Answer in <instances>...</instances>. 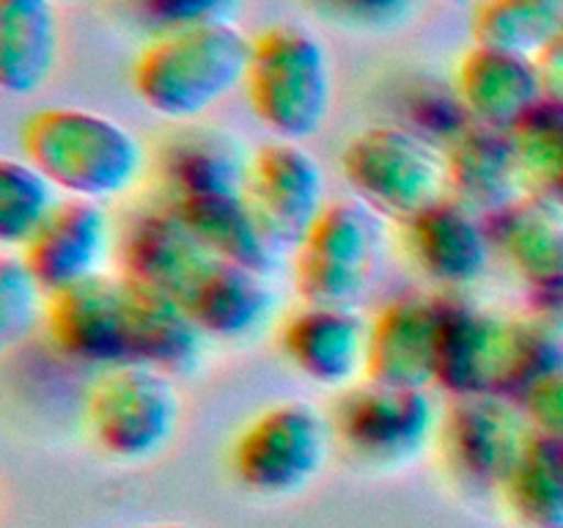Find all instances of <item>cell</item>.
Returning a JSON list of instances; mask_svg holds the SVG:
<instances>
[{"label":"cell","mask_w":563,"mask_h":528,"mask_svg":"<svg viewBox=\"0 0 563 528\" xmlns=\"http://www.w3.org/2000/svg\"><path fill=\"white\" fill-rule=\"evenodd\" d=\"M22 157L60 193L108 201L132 190L146 168V152L132 130L88 108H42L20 130Z\"/></svg>","instance_id":"cell-1"},{"label":"cell","mask_w":563,"mask_h":528,"mask_svg":"<svg viewBox=\"0 0 563 528\" xmlns=\"http://www.w3.org/2000/svg\"><path fill=\"white\" fill-rule=\"evenodd\" d=\"M251 53L234 22L157 33L132 64V88L152 113L187 124L245 86Z\"/></svg>","instance_id":"cell-2"},{"label":"cell","mask_w":563,"mask_h":528,"mask_svg":"<svg viewBox=\"0 0 563 528\" xmlns=\"http://www.w3.org/2000/svg\"><path fill=\"white\" fill-rule=\"evenodd\" d=\"M253 116L275 141L317 135L333 105V69L324 44L297 25H275L253 38L245 77Z\"/></svg>","instance_id":"cell-3"},{"label":"cell","mask_w":563,"mask_h":528,"mask_svg":"<svg viewBox=\"0 0 563 528\" xmlns=\"http://www.w3.org/2000/svg\"><path fill=\"white\" fill-rule=\"evenodd\" d=\"M181 424V396L170 374L143 363L99 372L86 394V427L110 460L148 462L163 454Z\"/></svg>","instance_id":"cell-4"},{"label":"cell","mask_w":563,"mask_h":528,"mask_svg":"<svg viewBox=\"0 0 563 528\" xmlns=\"http://www.w3.org/2000/svg\"><path fill=\"white\" fill-rule=\"evenodd\" d=\"M333 424L308 402H278L242 427L229 465L236 484L258 498L302 493L328 465Z\"/></svg>","instance_id":"cell-5"},{"label":"cell","mask_w":563,"mask_h":528,"mask_svg":"<svg viewBox=\"0 0 563 528\" xmlns=\"http://www.w3.org/2000/svg\"><path fill=\"white\" fill-rule=\"evenodd\" d=\"M341 174L357 201L396 223L445 196L443 152L410 127L377 124L357 132L341 152Z\"/></svg>","instance_id":"cell-6"},{"label":"cell","mask_w":563,"mask_h":528,"mask_svg":"<svg viewBox=\"0 0 563 528\" xmlns=\"http://www.w3.org/2000/svg\"><path fill=\"white\" fill-rule=\"evenodd\" d=\"M330 424L335 446L355 465L399 471L432 443L440 418L427 391L363 380L341 391Z\"/></svg>","instance_id":"cell-7"},{"label":"cell","mask_w":563,"mask_h":528,"mask_svg":"<svg viewBox=\"0 0 563 528\" xmlns=\"http://www.w3.org/2000/svg\"><path fill=\"white\" fill-rule=\"evenodd\" d=\"M379 215L357 198L324 207L295 248V286L308 306L357 308L377 275Z\"/></svg>","instance_id":"cell-8"},{"label":"cell","mask_w":563,"mask_h":528,"mask_svg":"<svg viewBox=\"0 0 563 528\" xmlns=\"http://www.w3.org/2000/svg\"><path fill=\"white\" fill-rule=\"evenodd\" d=\"M533 429L520 402L495 394L454 396L438 424V449L451 482L467 493H500Z\"/></svg>","instance_id":"cell-9"},{"label":"cell","mask_w":563,"mask_h":528,"mask_svg":"<svg viewBox=\"0 0 563 528\" xmlns=\"http://www.w3.org/2000/svg\"><path fill=\"white\" fill-rule=\"evenodd\" d=\"M44 328L64 358L110 369L130 363V292L124 278L99 273L47 297Z\"/></svg>","instance_id":"cell-10"},{"label":"cell","mask_w":563,"mask_h":528,"mask_svg":"<svg viewBox=\"0 0 563 528\" xmlns=\"http://www.w3.org/2000/svg\"><path fill=\"white\" fill-rule=\"evenodd\" d=\"M245 196L269 237L291 251L330 204L322 165L295 141L264 143L251 154Z\"/></svg>","instance_id":"cell-11"},{"label":"cell","mask_w":563,"mask_h":528,"mask_svg":"<svg viewBox=\"0 0 563 528\" xmlns=\"http://www.w3.org/2000/svg\"><path fill=\"white\" fill-rule=\"evenodd\" d=\"M484 220L487 218L445 193L399 223L407 256L432 284L445 289L476 284L487 270L493 248Z\"/></svg>","instance_id":"cell-12"},{"label":"cell","mask_w":563,"mask_h":528,"mask_svg":"<svg viewBox=\"0 0 563 528\" xmlns=\"http://www.w3.org/2000/svg\"><path fill=\"white\" fill-rule=\"evenodd\" d=\"M280 355L297 374L322 388H350L366 374L368 324L355 308L308 306L278 330Z\"/></svg>","instance_id":"cell-13"},{"label":"cell","mask_w":563,"mask_h":528,"mask_svg":"<svg viewBox=\"0 0 563 528\" xmlns=\"http://www.w3.org/2000/svg\"><path fill=\"white\" fill-rule=\"evenodd\" d=\"M110 242L113 229L102 204L86 198H60L53 215L20 248V256L44 292L53 295L104 273Z\"/></svg>","instance_id":"cell-14"},{"label":"cell","mask_w":563,"mask_h":528,"mask_svg":"<svg viewBox=\"0 0 563 528\" xmlns=\"http://www.w3.org/2000/svg\"><path fill=\"white\" fill-rule=\"evenodd\" d=\"M121 278L185 300L214 262L170 204L135 215L119 242Z\"/></svg>","instance_id":"cell-15"},{"label":"cell","mask_w":563,"mask_h":528,"mask_svg":"<svg viewBox=\"0 0 563 528\" xmlns=\"http://www.w3.org/2000/svg\"><path fill=\"white\" fill-rule=\"evenodd\" d=\"M440 297H394L368 324L366 380L394 388L427 391L438 369Z\"/></svg>","instance_id":"cell-16"},{"label":"cell","mask_w":563,"mask_h":528,"mask_svg":"<svg viewBox=\"0 0 563 528\" xmlns=\"http://www.w3.org/2000/svg\"><path fill=\"white\" fill-rule=\"evenodd\" d=\"M509 319L460 297H440L434 383L454 396H500Z\"/></svg>","instance_id":"cell-17"},{"label":"cell","mask_w":563,"mask_h":528,"mask_svg":"<svg viewBox=\"0 0 563 528\" xmlns=\"http://www.w3.org/2000/svg\"><path fill=\"white\" fill-rule=\"evenodd\" d=\"M454 88L467 119L500 132H515L544 102L537 61L476 44L456 64Z\"/></svg>","instance_id":"cell-18"},{"label":"cell","mask_w":563,"mask_h":528,"mask_svg":"<svg viewBox=\"0 0 563 528\" xmlns=\"http://www.w3.org/2000/svg\"><path fill=\"white\" fill-rule=\"evenodd\" d=\"M445 193L482 218L504 212L522 193L511 132L467 121L443 148Z\"/></svg>","instance_id":"cell-19"},{"label":"cell","mask_w":563,"mask_h":528,"mask_svg":"<svg viewBox=\"0 0 563 528\" xmlns=\"http://www.w3.org/2000/svg\"><path fill=\"white\" fill-rule=\"evenodd\" d=\"M207 339L247 341L262 333L275 311L267 275L214 258L181 300Z\"/></svg>","instance_id":"cell-20"},{"label":"cell","mask_w":563,"mask_h":528,"mask_svg":"<svg viewBox=\"0 0 563 528\" xmlns=\"http://www.w3.org/2000/svg\"><path fill=\"white\" fill-rule=\"evenodd\" d=\"M251 154L231 132L187 127L159 148V179L168 201L218 193H245Z\"/></svg>","instance_id":"cell-21"},{"label":"cell","mask_w":563,"mask_h":528,"mask_svg":"<svg viewBox=\"0 0 563 528\" xmlns=\"http://www.w3.org/2000/svg\"><path fill=\"white\" fill-rule=\"evenodd\" d=\"M130 292V363H143L170 377L196 372L207 352V333L187 306L163 292L126 280Z\"/></svg>","instance_id":"cell-22"},{"label":"cell","mask_w":563,"mask_h":528,"mask_svg":"<svg viewBox=\"0 0 563 528\" xmlns=\"http://www.w3.org/2000/svg\"><path fill=\"white\" fill-rule=\"evenodd\" d=\"M489 240L528 295L563 280V209L533 196H520L487 220Z\"/></svg>","instance_id":"cell-23"},{"label":"cell","mask_w":563,"mask_h":528,"mask_svg":"<svg viewBox=\"0 0 563 528\" xmlns=\"http://www.w3.org/2000/svg\"><path fill=\"white\" fill-rule=\"evenodd\" d=\"M168 204L220 262L242 264L267 275L284 251L253 212L245 193H218Z\"/></svg>","instance_id":"cell-24"},{"label":"cell","mask_w":563,"mask_h":528,"mask_svg":"<svg viewBox=\"0 0 563 528\" xmlns=\"http://www.w3.org/2000/svg\"><path fill=\"white\" fill-rule=\"evenodd\" d=\"M60 31L53 0H0V86L31 97L58 66Z\"/></svg>","instance_id":"cell-25"},{"label":"cell","mask_w":563,"mask_h":528,"mask_svg":"<svg viewBox=\"0 0 563 528\" xmlns=\"http://www.w3.org/2000/svg\"><path fill=\"white\" fill-rule=\"evenodd\" d=\"M500 495L522 528H563V440L533 432Z\"/></svg>","instance_id":"cell-26"},{"label":"cell","mask_w":563,"mask_h":528,"mask_svg":"<svg viewBox=\"0 0 563 528\" xmlns=\"http://www.w3.org/2000/svg\"><path fill=\"white\" fill-rule=\"evenodd\" d=\"M563 31V0H478L471 36L476 47L537 58Z\"/></svg>","instance_id":"cell-27"},{"label":"cell","mask_w":563,"mask_h":528,"mask_svg":"<svg viewBox=\"0 0 563 528\" xmlns=\"http://www.w3.org/2000/svg\"><path fill=\"white\" fill-rule=\"evenodd\" d=\"M522 193L563 209V105L544 99L511 132Z\"/></svg>","instance_id":"cell-28"},{"label":"cell","mask_w":563,"mask_h":528,"mask_svg":"<svg viewBox=\"0 0 563 528\" xmlns=\"http://www.w3.org/2000/svg\"><path fill=\"white\" fill-rule=\"evenodd\" d=\"M58 187L25 157L0 160V242L22 248L58 207Z\"/></svg>","instance_id":"cell-29"},{"label":"cell","mask_w":563,"mask_h":528,"mask_svg":"<svg viewBox=\"0 0 563 528\" xmlns=\"http://www.w3.org/2000/svg\"><path fill=\"white\" fill-rule=\"evenodd\" d=\"M561 369L563 344L555 324L544 322L537 314L509 319L500 396L522 402L542 380L553 377Z\"/></svg>","instance_id":"cell-30"},{"label":"cell","mask_w":563,"mask_h":528,"mask_svg":"<svg viewBox=\"0 0 563 528\" xmlns=\"http://www.w3.org/2000/svg\"><path fill=\"white\" fill-rule=\"evenodd\" d=\"M47 292L27 270L22 256L0 258V344L3 350L22 344L36 333L47 314Z\"/></svg>","instance_id":"cell-31"},{"label":"cell","mask_w":563,"mask_h":528,"mask_svg":"<svg viewBox=\"0 0 563 528\" xmlns=\"http://www.w3.org/2000/svg\"><path fill=\"white\" fill-rule=\"evenodd\" d=\"M242 0H137V9L159 33L234 20Z\"/></svg>","instance_id":"cell-32"},{"label":"cell","mask_w":563,"mask_h":528,"mask_svg":"<svg viewBox=\"0 0 563 528\" xmlns=\"http://www.w3.org/2000/svg\"><path fill=\"white\" fill-rule=\"evenodd\" d=\"M520 405L533 432L563 440V369L542 380Z\"/></svg>","instance_id":"cell-33"},{"label":"cell","mask_w":563,"mask_h":528,"mask_svg":"<svg viewBox=\"0 0 563 528\" xmlns=\"http://www.w3.org/2000/svg\"><path fill=\"white\" fill-rule=\"evenodd\" d=\"M339 14L361 25H388L407 9V0H328Z\"/></svg>","instance_id":"cell-34"},{"label":"cell","mask_w":563,"mask_h":528,"mask_svg":"<svg viewBox=\"0 0 563 528\" xmlns=\"http://www.w3.org/2000/svg\"><path fill=\"white\" fill-rule=\"evenodd\" d=\"M533 61H537L539 77H542L544 99L563 105V31Z\"/></svg>","instance_id":"cell-35"},{"label":"cell","mask_w":563,"mask_h":528,"mask_svg":"<svg viewBox=\"0 0 563 528\" xmlns=\"http://www.w3.org/2000/svg\"><path fill=\"white\" fill-rule=\"evenodd\" d=\"M135 528H196V526H185V522H157V526H135Z\"/></svg>","instance_id":"cell-36"},{"label":"cell","mask_w":563,"mask_h":528,"mask_svg":"<svg viewBox=\"0 0 563 528\" xmlns=\"http://www.w3.org/2000/svg\"><path fill=\"white\" fill-rule=\"evenodd\" d=\"M443 3H451V6H462V3H478V0H443Z\"/></svg>","instance_id":"cell-37"},{"label":"cell","mask_w":563,"mask_h":528,"mask_svg":"<svg viewBox=\"0 0 563 528\" xmlns=\"http://www.w3.org/2000/svg\"><path fill=\"white\" fill-rule=\"evenodd\" d=\"M53 3H82V0H53Z\"/></svg>","instance_id":"cell-38"}]
</instances>
